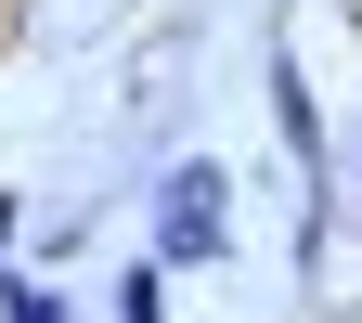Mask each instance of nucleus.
<instances>
[{
	"mask_svg": "<svg viewBox=\"0 0 362 323\" xmlns=\"http://www.w3.org/2000/svg\"><path fill=\"white\" fill-rule=\"evenodd\" d=\"M156 271H220L233 259V168L220 155H168L156 168Z\"/></svg>",
	"mask_w": 362,
	"mask_h": 323,
	"instance_id": "1",
	"label": "nucleus"
},
{
	"mask_svg": "<svg viewBox=\"0 0 362 323\" xmlns=\"http://www.w3.org/2000/svg\"><path fill=\"white\" fill-rule=\"evenodd\" d=\"M272 129L298 155V194H337V129H324V90H310L298 52H272Z\"/></svg>",
	"mask_w": 362,
	"mask_h": 323,
	"instance_id": "2",
	"label": "nucleus"
},
{
	"mask_svg": "<svg viewBox=\"0 0 362 323\" xmlns=\"http://www.w3.org/2000/svg\"><path fill=\"white\" fill-rule=\"evenodd\" d=\"M0 323H78L65 285H39V271H0Z\"/></svg>",
	"mask_w": 362,
	"mask_h": 323,
	"instance_id": "3",
	"label": "nucleus"
},
{
	"mask_svg": "<svg viewBox=\"0 0 362 323\" xmlns=\"http://www.w3.org/2000/svg\"><path fill=\"white\" fill-rule=\"evenodd\" d=\"M117 323H168V271L156 259H117Z\"/></svg>",
	"mask_w": 362,
	"mask_h": 323,
	"instance_id": "4",
	"label": "nucleus"
},
{
	"mask_svg": "<svg viewBox=\"0 0 362 323\" xmlns=\"http://www.w3.org/2000/svg\"><path fill=\"white\" fill-rule=\"evenodd\" d=\"M13 233H26V194H0V271H13Z\"/></svg>",
	"mask_w": 362,
	"mask_h": 323,
	"instance_id": "5",
	"label": "nucleus"
}]
</instances>
